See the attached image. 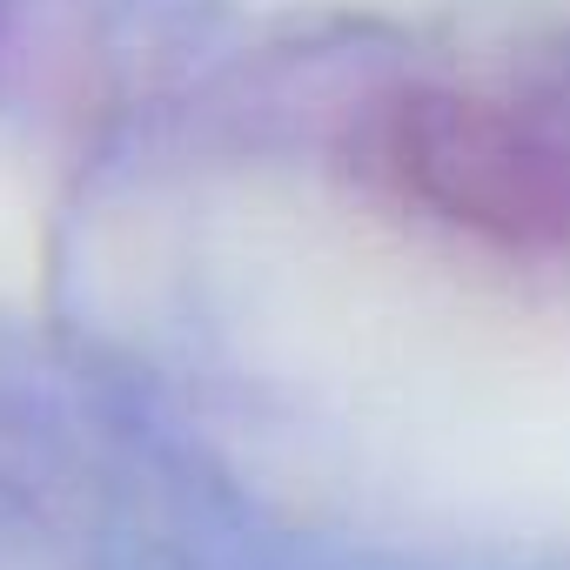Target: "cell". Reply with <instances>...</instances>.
I'll use <instances>...</instances> for the list:
<instances>
[{
  "mask_svg": "<svg viewBox=\"0 0 570 570\" xmlns=\"http://www.w3.org/2000/svg\"><path fill=\"white\" fill-rule=\"evenodd\" d=\"M370 181L497 255H570V75L476 68L430 75L376 101L363 128Z\"/></svg>",
  "mask_w": 570,
  "mask_h": 570,
  "instance_id": "1",
  "label": "cell"
}]
</instances>
